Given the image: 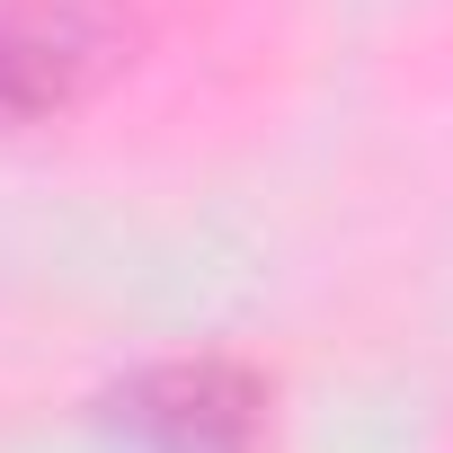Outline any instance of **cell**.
I'll list each match as a JSON object with an SVG mask.
<instances>
[{"label":"cell","mask_w":453,"mask_h":453,"mask_svg":"<svg viewBox=\"0 0 453 453\" xmlns=\"http://www.w3.org/2000/svg\"><path fill=\"white\" fill-rule=\"evenodd\" d=\"M107 63V27L72 0H36V10L0 19V116H54L89 89Z\"/></svg>","instance_id":"obj_2"},{"label":"cell","mask_w":453,"mask_h":453,"mask_svg":"<svg viewBox=\"0 0 453 453\" xmlns=\"http://www.w3.org/2000/svg\"><path fill=\"white\" fill-rule=\"evenodd\" d=\"M116 426H134L151 453H250L258 444V400L222 365H160L116 400Z\"/></svg>","instance_id":"obj_1"}]
</instances>
